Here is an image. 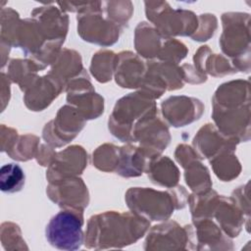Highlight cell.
I'll list each match as a JSON object with an SVG mask.
<instances>
[{
  "mask_svg": "<svg viewBox=\"0 0 251 251\" xmlns=\"http://www.w3.org/2000/svg\"><path fill=\"white\" fill-rule=\"evenodd\" d=\"M188 232L175 222L156 226L145 241V249H182L185 248Z\"/></svg>",
  "mask_w": 251,
  "mask_h": 251,
  "instance_id": "cell-4",
  "label": "cell"
},
{
  "mask_svg": "<svg viewBox=\"0 0 251 251\" xmlns=\"http://www.w3.org/2000/svg\"><path fill=\"white\" fill-rule=\"evenodd\" d=\"M86 157L83 148L79 146L67 148L57 154V158L54 159V164L51 165L47 176L57 173L59 175L54 178L57 179L59 176L79 174L86 166Z\"/></svg>",
  "mask_w": 251,
  "mask_h": 251,
  "instance_id": "cell-6",
  "label": "cell"
},
{
  "mask_svg": "<svg viewBox=\"0 0 251 251\" xmlns=\"http://www.w3.org/2000/svg\"><path fill=\"white\" fill-rule=\"evenodd\" d=\"M1 242L6 250L27 249L22 238L19 226L13 223H4L1 226Z\"/></svg>",
  "mask_w": 251,
  "mask_h": 251,
  "instance_id": "cell-13",
  "label": "cell"
},
{
  "mask_svg": "<svg viewBox=\"0 0 251 251\" xmlns=\"http://www.w3.org/2000/svg\"><path fill=\"white\" fill-rule=\"evenodd\" d=\"M148 226V222L140 217L106 212L89 220L85 245L95 249L121 248L142 237Z\"/></svg>",
  "mask_w": 251,
  "mask_h": 251,
  "instance_id": "cell-1",
  "label": "cell"
},
{
  "mask_svg": "<svg viewBox=\"0 0 251 251\" xmlns=\"http://www.w3.org/2000/svg\"><path fill=\"white\" fill-rule=\"evenodd\" d=\"M128 207L150 203L136 214L145 220L163 221L171 216L174 211L173 198L167 192L156 191L148 188H131L126 193Z\"/></svg>",
  "mask_w": 251,
  "mask_h": 251,
  "instance_id": "cell-3",
  "label": "cell"
},
{
  "mask_svg": "<svg viewBox=\"0 0 251 251\" xmlns=\"http://www.w3.org/2000/svg\"><path fill=\"white\" fill-rule=\"evenodd\" d=\"M28 91L25 92V105L33 111H41L48 106L54 97L58 95L61 90V86L58 84V78L40 77L37 81H33Z\"/></svg>",
  "mask_w": 251,
  "mask_h": 251,
  "instance_id": "cell-5",
  "label": "cell"
},
{
  "mask_svg": "<svg viewBox=\"0 0 251 251\" xmlns=\"http://www.w3.org/2000/svg\"><path fill=\"white\" fill-rule=\"evenodd\" d=\"M145 152L141 149L131 146H125L120 148L117 174L122 176H136L142 174L144 168ZM117 166V167H118Z\"/></svg>",
  "mask_w": 251,
  "mask_h": 251,
  "instance_id": "cell-8",
  "label": "cell"
},
{
  "mask_svg": "<svg viewBox=\"0 0 251 251\" xmlns=\"http://www.w3.org/2000/svg\"><path fill=\"white\" fill-rule=\"evenodd\" d=\"M197 236L199 246L197 249H203L204 245H209V249H215L214 245L218 244L219 239H221L222 234L218 226H216L213 223L206 221L202 222L200 225L197 223Z\"/></svg>",
  "mask_w": 251,
  "mask_h": 251,
  "instance_id": "cell-14",
  "label": "cell"
},
{
  "mask_svg": "<svg viewBox=\"0 0 251 251\" xmlns=\"http://www.w3.org/2000/svg\"><path fill=\"white\" fill-rule=\"evenodd\" d=\"M150 165V177L153 182L166 185L168 187L174 186L177 183L178 171L169 158H162L159 163H151Z\"/></svg>",
  "mask_w": 251,
  "mask_h": 251,
  "instance_id": "cell-10",
  "label": "cell"
},
{
  "mask_svg": "<svg viewBox=\"0 0 251 251\" xmlns=\"http://www.w3.org/2000/svg\"><path fill=\"white\" fill-rule=\"evenodd\" d=\"M118 56H115L113 52H99L95 54L92 59L91 73L96 77L97 80L105 82L111 79L113 67L115 65V60Z\"/></svg>",
  "mask_w": 251,
  "mask_h": 251,
  "instance_id": "cell-11",
  "label": "cell"
},
{
  "mask_svg": "<svg viewBox=\"0 0 251 251\" xmlns=\"http://www.w3.org/2000/svg\"><path fill=\"white\" fill-rule=\"evenodd\" d=\"M192 165L193 166L185 172L186 183L195 192L203 193L208 191L211 182L207 169L197 161H194Z\"/></svg>",
  "mask_w": 251,
  "mask_h": 251,
  "instance_id": "cell-12",
  "label": "cell"
},
{
  "mask_svg": "<svg viewBox=\"0 0 251 251\" xmlns=\"http://www.w3.org/2000/svg\"><path fill=\"white\" fill-rule=\"evenodd\" d=\"M83 218L78 210H63L53 216L46 226L48 242L61 250H77L83 243Z\"/></svg>",
  "mask_w": 251,
  "mask_h": 251,
  "instance_id": "cell-2",
  "label": "cell"
},
{
  "mask_svg": "<svg viewBox=\"0 0 251 251\" xmlns=\"http://www.w3.org/2000/svg\"><path fill=\"white\" fill-rule=\"evenodd\" d=\"M25 172L18 164H5L0 170V188L3 192L14 193L25 185Z\"/></svg>",
  "mask_w": 251,
  "mask_h": 251,
  "instance_id": "cell-9",
  "label": "cell"
},
{
  "mask_svg": "<svg viewBox=\"0 0 251 251\" xmlns=\"http://www.w3.org/2000/svg\"><path fill=\"white\" fill-rule=\"evenodd\" d=\"M196 99L185 96L170 97L162 104V111L164 117L174 126H183L193 121L199 119L200 114L183 111V109L190 106Z\"/></svg>",
  "mask_w": 251,
  "mask_h": 251,
  "instance_id": "cell-7",
  "label": "cell"
}]
</instances>
